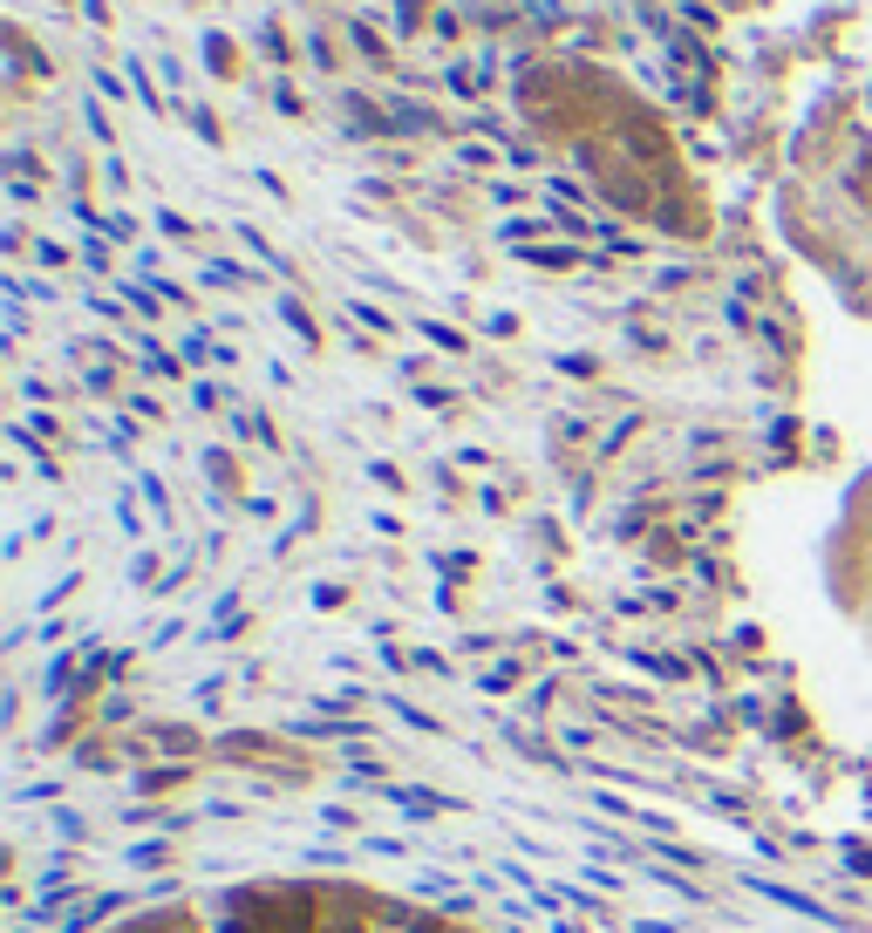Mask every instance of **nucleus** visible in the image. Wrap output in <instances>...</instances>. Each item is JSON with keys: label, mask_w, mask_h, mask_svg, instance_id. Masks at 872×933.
<instances>
[{"label": "nucleus", "mask_w": 872, "mask_h": 933, "mask_svg": "<svg viewBox=\"0 0 872 933\" xmlns=\"http://www.w3.org/2000/svg\"><path fill=\"white\" fill-rule=\"evenodd\" d=\"M137 933H184V926H178V920H171V926H164V920H157V926H137Z\"/></svg>", "instance_id": "nucleus-1"}]
</instances>
